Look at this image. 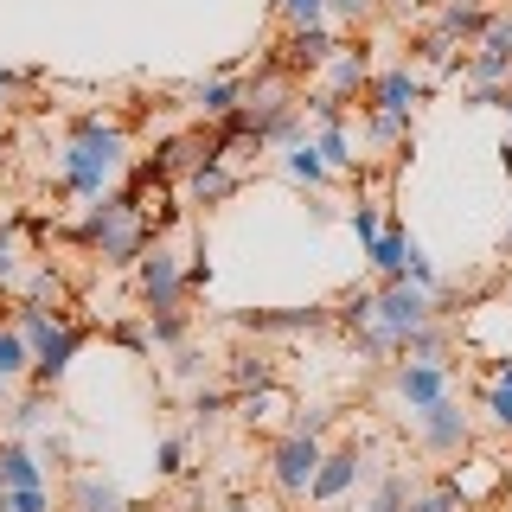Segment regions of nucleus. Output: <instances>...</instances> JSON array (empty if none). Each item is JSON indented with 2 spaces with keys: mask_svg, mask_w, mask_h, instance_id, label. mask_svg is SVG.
I'll return each instance as SVG.
<instances>
[{
  "mask_svg": "<svg viewBox=\"0 0 512 512\" xmlns=\"http://www.w3.org/2000/svg\"><path fill=\"white\" fill-rule=\"evenodd\" d=\"M71 237L84 250H96L103 263H116V269H128V263H141L148 256V244H154V224H148V212H141L128 192H109V199H96L84 218L71 224Z\"/></svg>",
  "mask_w": 512,
  "mask_h": 512,
  "instance_id": "nucleus-2",
  "label": "nucleus"
},
{
  "mask_svg": "<svg viewBox=\"0 0 512 512\" xmlns=\"http://www.w3.org/2000/svg\"><path fill=\"white\" fill-rule=\"evenodd\" d=\"M135 288H141V308L148 314H167V308H180L186 301V288H192V276H186V263H180V250L173 244H148V256L135 263Z\"/></svg>",
  "mask_w": 512,
  "mask_h": 512,
  "instance_id": "nucleus-5",
  "label": "nucleus"
},
{
  "mask_svg": "<svg viewBox=\"0 0 512 512\" xmlns=\"http://www.w3.org/2000/svg\"><path fill=\"white\" fill-rule=\"evenodd\" d=\"M282 173H288V180H295V186H308V192L333 180V167H327V160H320V148H314L308 135H301L295 148H282Z\"/></svg>",
  "mask_w": 512,
  "mask_h": 512,
  "instance_id": "nucleus-19",
  "label": "nucleus"
},
{
  "mask_svg": "<svg viewBox=\"0 0 512 512\" xmlns=\"http://www.w3.org/2000/svg\"><path fill=\"white\" fill-rule=\"evenodd\" d=\"M416 103H423V77L410 71H378L372 77V109H391V116H416Z\"/></svg>",
  "mask_w": 512,
  "mask_h": 512,
  "instance_id": "nucleus-14",
  "label": "nucleus"
},
{
  "mask_svg": "<svg viewBox=\"0 0 512 512\" xmlns=\"http://www.w3.org/2000/svg\"><path fill=\"white\" fill-rule=\"evenodd\" d=\"M365 7H372V0H327L333 20H365Z\"/></svg>",
  "mask_w": 512,
  "mask_h": 512,
  "instance_id": "nucleus-44",
  "label": "nucleus"
},
{
  "mask_svg": "<svg viewBox=\"0 0 512 512\" xmlns=\"http://www.w3.org/2000/svg\"><path fill=\"white\" fill-rule=\"evenodd\" d=\"M218 512H256V500H250V493H231V500H224Z\"/></svg>",
  "mask_w": 512,
  "mask_h": 512,
  "instance_id": "nucleus-46",
  "label": "nucleus"
},
{
  "mask_svg": "<svg viewBox=\"0 0 512 512\" xmlns=\"http://www.w3.org/2000/svg\"><path fill=\"white\" fill-rule=\"evenodd\" d=\"M436 314H442L436 295H429V288H416V282H384V288H372V320L397 340V359H404V340H410V333L429 327Z\"/></svg>",
  "mask_w": 512,
  "mask_h": 512,
  "instance_id": "nucleus-4",
  "label": "nucleus"
},
{
  "mask_svg": "<svg viewBox=\"0 0 512 512\" xmlns=\"http://www.w3.org/2000/svg\"><path fill=\"white\" fill-rule=\"evenodd\" d=\"M410 493H416V480L391 468V474H378V493H372L365 512H410Z\"/></svg>",
  "mask_w": 512,
  "mask_h": 512,
  "instance_id": "nucleus-27",
  "label": "nucleus"
},
{
  "mask_svg": "<svg viewBox=\"0 0 512 512\" xmlns=\"http://www.w3.org/2000/svg\"><path fill=\"white\" fill-rule=\"evenodd\" d=\"M506 244H512V224H506Z\"/></svg>",
  "mask_w": 512,
  "mask_h": 512,
  "instance_id": "nucleus-50",
  "label": "nucleus"
},
{
  "mask_svg": "<svg viewBox=\"0 0 512 512\" xmlns=\"http://www.w3.org/2000/svg\"><path fill=\"white\" fill-rule=\"evenodd\" d=\"M397 397H404V410H429V404H442V397H455L448 391V359H397Z\"/></svg>",
  "mask_w": 512,
  "mask_h": 512,
  "instance_id": "nucleus-8",
  "label": "nucleus"
},
{
  "mask_svg": "<svg viewBox=\"0 0 512 512\" xmlns=\"http://www.w3.org/2000/svg\"><path fill=\"white\" fill-rule=\"evenodd\" d=\"M359 90H372V64H365V52H352V45H340L327 64V90L320 96H333V103H352Z\"/></svg>",
  "mask_w": 512,
  "mask_h": 512,
  "instance_id": "nucleus-15",
  "label": "nucleus"
},
{
  "mask_svg": "<svg viewBox=\"0 0 512 512\" xmlns=\"http://www.w3.org/2000/svg\"><path fill=\"white\" fill-rule=\"evenodd\" d=\"M365 256H372V269L384 282H404V263H410V231L404 224H384V231L365 244Z\"/></svg>",
  "mask_w": 512,
  "mask_h": 512,
  "instance_id": "nucleus-16",
  "label": "nucleus"
},
{
  "mask_svg": "<svg viewBox=\"0 0 512 512\" xmlns=\"http://www.w3.org/2000/svg\"><path fill=\"white\" fill-rule=\"evenodd\" d=\"M186 455H192V436H167L154 448V474L160 480H186Z\"/></svg>",
  "mask_w": 512,
  "mask_h": 512,
  "instance_id": "nucleus-29",
  "label": "nucleus"
},
{
  "mask_svg": "<svg viewBox=\"0 0 512 512\" xmlns=\"http://www.w3.org/2000/svg\"><path fill=\"white\" fill-rule=\"evenodd\" d=\"M45 410H52V404H45V391H39V384H32V391L20 397V404H13L7 410V436H32V429H45Z\"/></svg>",
  "mask_w": 512,
  "mask_h": 512,
  "instance_id": "nucleus-26",
  "label": "nucleus"
},
{
  "mask_svg": "<svg viewBox=\"0 0 512 512\" xmlns=\"http://www.w3.org/2000/svg\"><path fill=\"white\" fill-rule=\"evenodd\" d=\"M372 474L365 468V448L359 442H340V448H327V461H320V474H314V487H308V506H333V500H346L359 480Z\"/></svg>",
  "mask_w": 512,
  "mask_h": 512,
  "instance_id": "nucleus-7",
  "label": "nucleus"
},
{
  "mask_svg": "<svg viewBox=\"0 0 512 512\" xmlns=\"http://www.w3.org/2000/svg\"><path fill=\"white\" fill-rule=\"evenodd\" d=\"M276 13L288 26H320L327 20V0H276Z\"/></svg>",
  "mask_w": 512,
  "mask_h": 512,
  "instance_id": "nucleus-36",
  "label": "nucleus"
},
{
  "mask_svg": "<svg viewBox=\"0 0 512 512\" xmlns=\"http://www.w3.org/2000/svg\"><path fill=\"white\" fill-rule=\"evenodd\" d=\"M410 429H416V448H423V455H436V461L461 455V448H468V436H474L468 410H461L455 397H442V404L416 410V416H410Z\"/></svg>",
  "mask_w": 512,
  "mask_h": 512,
  "instance_id": "nucleus-6",
  "label": "nucleus"
},
{
  "mask_svg": "<svg viewBox=\"0 0 512 512\" xmlns=\"http://www.w3.org/2000/svg\"><path fill=\"white\" fill-rule=\"evenodd\" d=\"M327 320H333V308H250L237 327L256 333V340H288V333H314Z\"/></svg>",
  "mask_w": 512,
  "mask_h": 512,
  "instance_id": "nucleus-12",
  "label": "nucleus"
},
{
  "mask_svg": "<svg viewBox=\"0 0 512 512\" xmlns=\"http://www.w3.org/2000/svg\"><path fill=\"white\" fill-rule=\"evenodd\" d=\"M500 109H506V122H512V84H506V90H500Z\"/></svg>",
  "mask_w": 512,
  "mask_h": 512,
  "instance_id": "nucleus-48",
  "label": "nucleus"
},
{
  "mask_svg": "<svg viewBox=\"0 0 512 512\" xmlns=\"http://www.w3.org/2000/svg\"><path fill=\"white\" fill-rule=\"evenodd\" d=\"M109 340H116L122 352H154V340H148V320H116V327H109Z\"/></svg>",
  "mask_w": 512,
  "mask_h": 512,
  "instance_id": "nucleus-38",
  "label": "nucleus"
},
{
  "mask_svg": "<svg viewBox=\"0 0 512 512\" xmlns=\"http://www.w3.org/2000/svg\"><path fill=\"white\" fill-rule=\"evenodd\" d=\"M436 26L448 32V39H480V32L493 26V13H487V7H474V0H448V7L436 13Z\"/></svg>",
  "mask_w": 512,
  "mask_h": 512,
  "instance_id": "nucleus-22",
  "label": "nucleus"
},
{
  "mask_svg": "<svg viewBox=\"0 0 512 512\" xmlns=\"http://www.w3.org/2000/svg\"><path fill=\"white\" fill-rule=\"evenodd\" d=\"M442 352H448V327H442V320H429V327H416L404 340V359H442Z\"/></svg>",
  "mask_w": 512,
  "mask_h": 512,
  "instance_id": "nucleus-31",
  "label": "nucleus"
},
{
  "mask_svg": "<svg viewBox=\"0 0 512 512\" xmlns=\"http://www.w3.org/2000/svg\"><path fill=\"white\" fill-rule=\"evenodd\" d=\"M320 461H327V448H320V436H282L269 442V461H263V474H269V487L282 493V500H308V487H314V474H320Z\"/></svg>",
  "mask_w": 512,
  "mask_h": 512,
  "instance_id": "nucleus-3",
  "label": "nucleus"
},
{
  "mask_svg": "<svg viewBox=\"0 0 512 512\" xmlns=\"http://www.w3.org/2000/svg\"><path fill=\"white\" fill-rule=\"evenodd\" d=\"M224 384L231 391H263V384H276V359H269L263 346H244V352H231V365H224Z\"/></svg>",
  "mask_w": 512,
  "mask_h": 512,
  "instance_id": "nucleus-18",
  "label": "nucleus"
},
{
  "mask_svg": "<svg viewBox=\"0 0 512 512\" xmlns=\"http://www.w3.org/2000/svg\"><path fill=\"white\" fill-rule=\"evenodd\" d=\"M0 500H7V480H0Z\"/></svg>",
  "mask_w": 512,
  "mask_h": 512,
  "instance_id": "nucleus-49",
  "label": "nucleus"
},
{
  "mask_svg": "<svg viewBox=\"0 0 512 512\" xmlns=\"http://www.w3.org/2000/svg\"><path fill=\"white\" fill-rule=\"evenodd\" d=\"M410 135V116H391V109H365V141L372 148H397Z\"/></svg>",
  "mask_w": 512,
  "mask_h": 512,
  "instance_id": "nucleus-28",
  "label": "nucleus"
},
{
  "mask_svg": "<svg viewBox=\"0 0 512 512\" xmlns=\"http://www.w3.org/2000/svg\"><path fill=\"white\" fill-rule=\"evenodd\" d=\"M13 231H20V224H0V282L20 276V250H13Z\"/></svg>",
  "mask_w": 512,
  "mask_h": 512,
  "instance_id": "nucleus-42",
  "label": "nucleus"
},
{
  "mask_svg": "<svg viewBox=\"0 0 512 512\" xmlns=\"http://www.w3.org/2000/svg\"><path fill=\"white\" fill-rule=\"evenodd\" d=\"M493 384H512V359H500V365H493Z\"/></svg>",
  "mask_w": 512,
  "mask_h": 512,
  "instance_id": "nucleus-47",
  "label": "nucleus"
},
{
  "mask_svg": "<svg viewBox=\"0 0 512 512\" xmlns=\"http://www.w3.org/2000/svg\"><path fill=\"white\" fill-rule=\"evenodd\" d=\"M148 512H167V506H148Z\"/></svg>",
  "mask_w": 512,
  "mask_h": 512,
  "instance_id": "nucleus-51",
  "label": "nucleus"
},
{
  "mask_svg": "<svg viewBox=\"0 0 512 512\" xmlns=\"http://www.w3.org/2000/svg\"><path fill=\"white\" fill-rule=\"evenodd\" d=\"M199 372H205V352L199 346H173V378H180V384H199Z\"/></svg>",
  "mask_w": 512,
  "mask_h": 512,
  "instance_id": "nucleus-41",
  "label": "nucleus"
},
{
  "mask_svg": "<svg viewBox=\"0 0 512 512\" xmlns=\"http://www.w3.org/2000/svg\"><path fill=\"white\" fill-rule=\"evenodd\" d=\"M20 84H32V71H0V96H13Z\"/></svg>",
  "mask_w": 512,
  "mask_h": 512,
  "instance_id": "nucleus-45",
  "label": "nucleus"
},
{
  "mask_svg": "<svg viewBox=\"0 0 512 512\" xmlns=\"http://www.w3.org/2000/svg\"><path fill=\"white\" fill-rule=\"evenodd\" d=\"M84 340H90V333L77 327V320H58V327L39 340V352H32V384H39V391H52V384L71 372V359L84 352Z\"/></svg>",
  "mask_w": 512,
  "mask_h": 512,
  "instance_id": "nucleus-9",
  "label": "nucleus"
},
{
  "mask_svg": "<svg viewBox=\"0 0 512 512\" xmlns=\"http://www.w3.org/2000/svg\"><path fill=\"white\" fill-rule=\"evenodd\" d=\"M45 455H52V468H71V442H64L58 429H45Z\"/></svg>",
  "mask_w": 512,
  "mask_h": 512,
  "instance_id": "nucleus-43",
  "label": "nucleus"
},
{
  "mask_svg": "<svg viewBox=\"0 0 512 512\" xmlns=\"http://www.w3.org/2000/svg\"><path fill=\"white\" fill-rule=\"evenodd\" d=\"M327 423H333V410H288V436H327ZM276 429V436H282Z\"/></svg>",
  "mask_w": 512,
  "mask_h": 512,
  "instance_id": "nucleus-35",
  "label": "nucleus"
},
{
  "mask_svg": "<svg viewBox=\"0 0 512 512\" xmlns=\"http://www.w3.org/2000/svg\"><path fill=\"white\" fill-rule=\"evenodd\" d=\"M455 487H461V493H468V506H474V500H480V493H493V487H500V468H474V474H468V468H461V474H455Z\"/></svg>",
  "mask_w": 512,
  "mask_h": 512,
  "instance_id": "nucleus-40",
  "label": "nucleus"
},
{
  "mask_svg": "<svg viewBox=\"0 0 512 512\" xmlns=\"http://www.w3.org/2000/svg\"><path fill=\"white\" fill-rule=\"evenodd\" d=\"M0 378H32V340L20 327H13V320H0Z\"/></svg>",
  "mask_w": 512,
  "mask_h": 512,
  "instance_id": "nucleus-23",
  "label": "nucleus"
},
{
  "mask_svg": "<svg viewBox=\"0 0 512 512\" xmlns=\"http://www.w3.org/2000/svg\"><path fill=\"white\" fill-rule=\"evenodd\" d=\"M224 410H231V391H218V384L212 391H192V423H218Z\"/></svg>",
  "mask_w": 512,
  "mask_h": 512,
  "instance_id": "nucleus-37",
  "label": "nucleus"
},
{
  "mask_svg": "<svg viewBox=\"0 0 512 512\" xmlns=\"http://www.w3.org/2000/svg\"><path fill=\"white\" fill-rule=\"evenodd\" d=\"M0 512H58V500H52V487H7Z\"/></svg>",
  "mask_w": 512,
  "mask_h": 512,
  "instance_id": "nucleus-33",
  "label": "nucleus"
},
{
  "mask_svg": "<svg viewBox=\"0 0 512 512\" xmlns=\"http://www.w3.org/2000/svg\"><path fill=\"white\" fill-rule=\"evenodd\" d=\"M237 186H244V180H237V173L231 167H224V154H218V141H212V154H205L199 160V167H192L186 173V199L192 205H224V199H231V192Z\"/></svg>",
  "mask_w": 512,
  "mask_h": 512,
  "instance_id": "nucleus-13",
  "label": "nucleus"
},
{
  "mask_svg": "<svg viewBox=\"0 0 512 512\" xmlns=\"http://www.w3.org/2000/svg\"><path fill=\"white\" fill-rule=\"evenodd\" d=\"M282 410H295L282 384H263V391H237V416H244L250 429H276V423H288Z\"/></svg>",
  "mask_w": 512,
  "mask_h": 512,
  "instance_id": "nucleus-17",
  "label": "nucleus"
},
{
  "mask_svg": "<svg viewBox=\"0 0 512 512\" xmlns=\"http://www.w3.org/2000/svg\"><path fill=\"white\" fill-rule=\"evenodd\" d=\"M410 512H468V493L455 487V474H448V480H429V487L410 493Z\"/></svg>",
  "mask_w": 512,
  "mask_h": 512,
  "instance_id": "nucleus-25",
  "label": "nucleus"
},
{
  "mask_svg": "<svg viewBox=\"0 0 512 512\" xmlns=\"http://www.w3.org/2000/svg\"><path fill=\"white\" fill-rule=\"evenodd\" d=\"M410 58H416V64H429V71H442V64H455V39H448V32L436 26V32H423V39L410 45Z\"/></svg>",
  "mask_w": 512,
  "mask_h": 512,
  "instance_id": "nucleus-30",
  "label": "nucleus"
},
{
  "mask_svg": "<svg viewBox=\"0 0 512 512\" xmlns=\"http://www.w3.org/2000/svg\"><path fill=\"white\" fill-rule=\"evenodd\" d=\"M0 480L7 487H45V468H39V455L20 442V436H7L0 442Z\"/></svg>",
  "mask_w": 512,
  "mask_h": 512,
  "instance_id": "nucleus-20",
  "label": "nucleus"
},
{
  "mask_svg": "<svg viewBox=\"0 0 512 512\" xmlns=\"http://www.w3.org/2000/svg\"><path fill=\"white\" fill-rule=\"evenodd\" d=\"M148 340H154V346H186V308L148 314Z\"/></svg>",
  "mask_w": 512,
  "mask_h": 512,
  "instance_id": "nucleus-32",
  "label": "nucleus"
},
{
  "mask_svg": "<svg viewBox=\"0 0 512 512\" xmlns=\"http://www.w3.org/2000/svg\"><path fill=\"white\" fill-rule=\"evenodd\" d=\"M58 512H135L128 506V493L116 487V480H103V474H71L64 480V493H58Z\"/></svg>",
  "mask_w": 512,
  "mask_h": 512,
  "instance_id": "nucleus-11",
  "label": "nucleus"
},
{
  "mask_svg": "<svg viewBox=\"0 0 512 512\" xmlns=\"http://www.w3.org/2000/svg\"><path fill=\"white\" fill-rule=\"evenodd\" d=\"M0 391H7V378H0Z\"/></svg>",
  "mask_w": 512,
  "mask_h": 512,
  "instance_id": "nucleus-52",
  "label": "nucleus"
},
{
  "mask_svg": "<svg viewBox=\"0 0 512 512\" xmlns=\"http://www.w3.org/2000/svg\"><path fill=\"white\" fill-rule=\"evenodd\" d=\"M314 148H320V160H327L333 173H359V154H352V135H346V122H320Z\"/></svg>",
  "mask_w": 512,
  "mask_h": 512,
  "instance_id": "nucleus-24",
  "label": "nucleus"
},
{
  "mask_svg": "<svg viewBox=\"0 0 512 512\" xmlns=\"http://www.w3.org/2000/svg\"><path fill=\"white\" fill-rule=\"evenodd\" d=\"M333 52H340V39H333V26L320 20V26H288V39H282V58H276V71H327Z\"/></svg>",
  "mask_w": 512,
  "mask_h": 512,
  "instance_id": "nucleus-10",
  "label": "nucleus"
},
{
  "mask_svg": "<svg viewBox=\"0 0 512 512\" xmlns=\"http://www.w3.org/2000/svg\"><path fill=\"white\" fill-rule=\"evenodd\" d=\"M480 410H487L500 429H512V384H487V391H480Z\"/></svg>",
  "mask_w": 512,
  "mask_h": 512,
  "instance_id": "nucleus-39",
  "label": "nucleus"
},
{
  "mask_svg": "<svg viewBox=\"0 0 512 512\" xmlns=\"http://www.w3.org/2000/svg\"><path fill=\"white\" fill-rule=\"evenodd\" d=\"M346 224H352V237H359V244H372V237L384 231V218H378V199H359L346 212Z\"/></svg>",
  "mask_w": 512,
  "mask_h": 512,
  "instance_id": "nucleus-34",
  "label": "nucleus"
},
{
  "mask_svg": "<svg viewBox=\"0 0 512 512\" xmlns=\"http://www.w3.org/2000/svg\"><path fill=\"white\" fill-rule=\"evenodd\" d=\"M244 84H237V77H212V84H199L192 90V103L205 109V122H224V116H237V109H244Z\"/></svg>",
  "mask_w": 512,
  "mask_h": 512,
  "instance_id": "nucleus-21",
  "label": "nucleus"
},
{
  "mask_svg": "<svg viewBox=\"0 0 512 512\" xmlns=\"http://www.w3.org/2000/svg\"><path fill=\"white\" fill-rule=\"evenodd\" d=\"M122 167H128V135L116 122H103V116H77L71 122V135H64V148H58V186L71 192V199H109V186L122 180Z\"/></svg>",
  "mask_w": 512,
  "mask_h": 512,
  "instance_id": "nucleus-1",
  "label": "nucleus"
}]
</instances>
